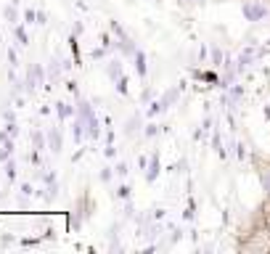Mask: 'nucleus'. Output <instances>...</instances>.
Returning a JSON list of instances; mask_svg holds the SVG:
<instances>
[{
	"instance_id": "nucleus-1",
	"label": "nucleus",
	"mask_w": 270,
	"mask_h": 254,
	"mask_svg": "<svg viewBox=\"0 0 270 254\" xmlns=\"http://www.w3.org/2000/svg\"><path fill=\"white\" fill-rule=\"evenodd\" d=\"M77 117H82V122H85V135H88L90 140H98V138H101L98 117H96V111L90 109L88 101H80V103H77Z\"/></svg>"
},
{
	"instance_id": "nucleus-2",
	"label": "nucleus",
	"mask_w": 270,
	"mask_h": 254,
	"mask_svg": "<svg viewBox=\"0 0 270 254\" xmlns=\"http://www.w3.org/2000/svg\"><path fill=\"white\" fill-rule=\"evenodd\" d=\"M45 80V69L40 67V64H30V69H27V77H24V88L27 90H37Z\"/></svg>"
},
{
	"instance_id": "nucleus-3",
	"label": "nucleus",
	"mask_w": 270,
	"mask_h": 254,
	"mask_svg": "<svg viewBox=\"0 0 270 254\" xmlns=\"http://www.w3.org/2000/svg\"><path fill=\"white\" fill-rule=\"evenodd\" d=\"M265 16H267V8L262 3H257V0L244 3V19H246V22H262Z\"/></svg>"
},
{
	"instance_id": "nucleus-4",
	"label": "nucleus",
	"mask_w": 270,
	"mask_h": 254,
	"mask_svg": "<svg viewBox=\"0 0 270 254\" xmlns=\"http://www.w3.org/2000/svg\"><path fill=\"white\" fill-rule=\"evenodd\" d=\"M45 135H48V148H51V151L53 154H61V130L59 127H51Z\"/></svg>"
},
{
	"instance_id": "nucleus-5",
	"label": "nucleus",
	"mask_w": 270,
	"mask_h": 254,
	"mask_svg": "<svg viewBox=\"0 0 270 254\" xmlns=\"http://www.w3.org/2000/svg\"><path fill=\"white\" fill-rule=\"evenodd\" d=\"M56 114H59L61 119H72L74 114H77V109L69 106V103H64V101H59V103H56Z\"/></svg>"
},
{
	"instance_id": "nucleus-6",
	"label": "nucleus",
	"mask_w": 270,
	"mask_h": 254,
	"mask_svg": "<svg viewBox=\"0 0 270 254\" xmlns=\"http://www.w3.org/2000/svg\"><path fill=\"white\" fill-rule=\"evenodd\" d=\"M133 61H135L138 77H146V53H143V51H135V53H133Z\"/></svg>"
},
{
	"instance_id": "nucleus-7",
	"label": "nucleus",
	"mask_w": 270,
	"mask_h": 254,
	"mask_svg": "<svg viewBox=\"0 0 270 254\" xmlns=\"http://www.w3.org/2000/svg\"><path fill=\"white\" fill-rule=\"evenodd\" d=\"M159 167H162V164H159V156H154L151 164H148V172H146V180H148V183H154L156 177H159Z\"/></svg>"
},
{
	"instance_id": "nucleus-8",
	"label": "nucleus",
	"mask_w": 270,
	"mask_h": 254,
	"mask_svg": "<svg viewBox=\"0 0 270 254\" xmlns=\"http://www.w3.org/2000/svg\"><path fill=\"white\" fill-rule=\"evenodd\" d=\"M252 61H254V51H252V48H246L244 53L238 56V72H244V69H246Z\"/></svg>"
},
{
	"instance_id": "nucleus-9",
	"label": "nucleus",
	"mask_w": 270,
	"mask_h": 254,
	"mask_svg": "<svg viewBox=\"0 0 270 254\" xmlns=\"http://www.w3.org/2000/svg\"><path fill=\"white\" fill-rule=\"evenodd\" d=\"M11 156H14V138L6 140V143H0V162H8Z\"/></svg>"
},
{
	"instance_id": "nucleus-10",
	"label": "nucleus",
	"mask_w": 270,
	"mask_h": 254,
	"mask_svg": "<svg viewBox=\"0 0 270 254\" xmlns=\"http://www.w3.org/2000/svg\"><path fill=\"white\" fill-rule=\"evenodd\" d=\"M45 138H48V135H43L40 130H35V133L30 135V140H32V146H35V151H43V148H48V146H45Z\"/></svg>"
},
{
	"instance_id": "nucleus-11",
	"label": "nucleus",
	"mask_w": 270,
	"mask_h": 254,
	"mask_svg": "<svg viewBox=\"0 0 270 254\" xmlns=\"http://www.w3.org/2000/svg\"><path fill=\"white\" fill-rule=\"evenodd\" d=\"M106 72H109V77L114 80V82H117L119 77H122V64H119V59H117V61H111L109 67H106Z\"/></svg>"
},
{
	"instance_id": "nucleus-12",
	"label": "nucleus",
	"mask_w": 270,
	"mask_h": 254,
	"mask_svg": "<svg viewBox=\"0 0 270 254\" xmlns=\"http://www.w3.org/2000/svg\"><path fill=\"white\" fill-rule=\"evenodd\" d=\"M3 16H6V22H8V24H14V27L19 24V11H16V8H14V3L3 8Z\"/></svg>"
},
{
	"instance_id": "nucleus-13",
	"label": "nucleus",
	"mask_w": 270,
	"mask_h": 254,
	"mask_svg": "<svg viewBox=\"0 0 270 254\" xmlns=\"http://www.w3.org/2000/svg\"><path fill=\"white\" fill-rule=\"evenodd\" d=\"M14 35H16V40H19V45H22V48H27V45H30V37H27V32H24V27H14Z\"/></svg>"
},
{
	"instance_id": "nucleus-14",
	"label": "nucleus",
	"mask_w": 270,
	"mask_h": 254,
	"mask_svg": "<svg viewBox=\"0 0 270 254\" xmlns=\"http://www.w3.org/2000/svg\"><path fill=\"white\" fill-rule=\"evenodd\" d=\"M64 67H67V64H61V61H51V67H48V77H51V80H56V77L61 74V69H64Z\"/></svg>"
},
{
	"instance_id": "nucleus-15",
	"label": "nucleus",
	"mask_w": 270,
	"mask_h": 254,
	"mask_svg": "<svg viewBox=\"0 0 270 254\" xmlns=\"http://www.w3.org/2000/svg\"><path fill=\"white\" fill-rule=\"evenodd\" d=\"M138 127H141V119H138V117H130V119H127V127H125V133H127V135H133Z\"/></svg>"
},
{
	"instance_id": "nucleus-16",
	"label": "nucleus",
	"mask_w": 270,
	"mask_h": 254,
	"mask_svg": "<svg viewBox=\"0 0 270 254\" xmlns=\"http://www.w3.org/2000/svg\"><path fill=\"white\" fill-rule=\"evenodd\" d=\"M259 180H262V188H265V191L270 193V164L262 169V172H259Z\"/></svg>"
},
{
	"instance_id": "nucleus-17",
	"label": "nucleus",
	"mask_w": 270,
	"mask_h": 254,
	"mask_svg": "<svg viewBox=\"0 0 270 254\" xmlns=\"http://www.w3.org/2000/svg\"><path fill=\"white\" fill-rule=\"evenodd\" d=\"M6 175H8V180H16V162H14V159H8V162H6Z\"/></svg>"
},
{
	"instance_id": "nucleus-18",
	"label": "nucleus",
	"mask_w": 270,
	"mask_h": 254,
	"mask_svg": "<svg viewBox=\"0 0 270 254\" xmlns=\"http://www.w3.org/2000/svg\"><path fill=\"white\" fill-rule=\"evenodd\" d=\"M24 22H27V24H37V11L27 8V11H24Z\"/></svg>"
},
{
	"instance_id": "nucleus-19",
	"label": "nucleus",
	"mask_w": 270,
	"mask_h": 254,
	"mask_svg": "<svg viewBox=\"0 0 270 254\" xmlns=\"http://www.w3.org/2000/svg\"><path fill=\"white\" fill-rule=\"evenodd\" d=\"M212 64H215V67H220V64H222V51L217 48V45L212 48Z\"/></svg>"
},
{
	"instance_id": "nucleus-20",
	"label": "nucleus",
	"mask_w": 270,
	"mask_h": 254,
	"mask_svg": "<svg viewBox=\"0 0 270 254\" xmlns=\"http://www.w3.org/2000/svg\"><path fill=\"white\" fill-rule=\"evenodd\" d=\"M117 196H119V199H130V185H119L117 188Z\"/></svg>"
},
{
	"instance_id": "nucleus-21",
	"label": "nucleus",
	"mask_w": 270,
	"mask_h": 254,
	"mask_svg": "<svg viewBox=\"0 0 270 254\" xmlns=\"http://www.w3.org/2000/svg\"><path fill=\"white\" fill-rule=\"evenodd\" d=\"M117 90L122 93V96H127V80H125V77H119V80H117Z\"/></svg>"
},
{
	"instance_id": "nucleus-22",
	"label": "nucleus",
	"mask_w": 270,
	"mask_h": 254,
	"mask_svg": "<svg viewBox=\"0 0 270 254\" xmlns=\"http://www.w3.org/2000/svg\"><path fill=\"white\" fill-rule=\"evenodd\" d=\"M114 172H117V175H119V177H125V175H127V172H130V169H127V164H125V162H119V164H117V167H114Z\"/></svg>"
},
{
	"instance_id": "nucleus-23",
	"label": "nucleus",
	"mask_w": 270,
	"mask_h": 254,
	"mask_svg": "<svg viewBox=\"0 0 270 254\" xmlns=\"http://www.w3.org/2000/svg\"><path fill=\"white\" fill-rule=\"evenodd\" d=\"M8 64H11V67H19V59H16V51L14 48L8 51Z\"/></svg>"
},
{
	"instance_id": "nucleus-24",
	"label": "nucleus",
	"mask_w": 270,
	"mask_h": 254,
	"mask_svg": "<svg viewBox=\"0 0 270 254\" xmlns=\"http://www.w3.org/2000/svg\"><path fill=\"white\" fill-rule=\"evenodd\" d=\"M156 133H159V127H156V125H146V135L148 138H154Z\"/></svg>"
},
{
	"instance_id": "nucleus-25",
	"label": "nucleus",
	"mask_w": 270,
	"mask_h": 254,
	"mask_svg": "<svg viewBox=\"0 0 270 254\" xmlns=\"http://www.w3.org/2000/svg\"><path fill=\"white\" fill-rule=\"evenodd\" d=\"M37 24H48V16H45V11H37Z\"/></svg>"
},
{
	"instance_id": "nucleus-26",
	"label": "nucleus",
	"mask_w": 270,
	"mask_h": 254,
	"mask_svg": "<svg viewBox=\"0 0 270 254\" xmlns=\"http://www.w3.org/2000/svg\"><path fill=\"white\" fill-rule=\"evenodd\" d=\"M101 180H104V183H109V180H111V169H109V167L104 169V172H101Z\"/></svg>"
},
{
	"instance_id": "nucleus-27",
	"label": "nucleus",
	"mask_w": 270,
	"mask_h": 254,
	"mask_svg": "<svg viewBox=\"0 0 270 254\" xmlns=\"http://www.w3.org/2000/svg\"><path fill=\"white\" fill-rule=\"evenodd\" d=\"M22 193H24V196H32V185L24 183V185H22Z\"/></svg>"
},
{
	"instance_id": "nucleus-28",
	"label": "nucleus",
	"mask_w": 270,
	"mask_h": 254,
	"mask_svg": "<svg viewBox=\"0 0 270 254\" xmlns=\"http://www.w3.org/2000/svg\"><path fill=\"white\" fill-rule=\"evenodd\" d=\"M114 154H117V151H114V146H111V143H109V146H106V156L111 159V156H114Z\"/></svg>"
},
{
	"instance_id": "nucleus-29",
	"label": "nucleus",
	"mask_w": 270,
	"mask_h": 254,
	"mask_svg": "<svg viewBox=\"0 0 270 254\" xmlns=\"http://www.w3.org/2000/svg\"><path fill=\"white\" fill-rule=\"evenodd\" d=\"M185 3H196V0H185Z\"/></svg>"
}]
</instances>
